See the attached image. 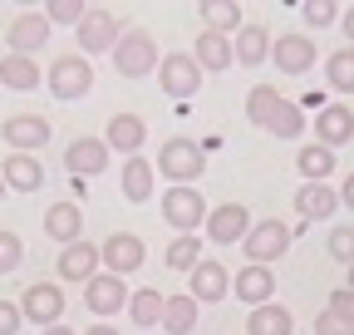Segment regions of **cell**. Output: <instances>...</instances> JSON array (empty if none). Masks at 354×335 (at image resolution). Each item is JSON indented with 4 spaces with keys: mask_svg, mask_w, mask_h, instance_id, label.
Instances as JSON below:
<instances>
[{
    "mask_svg": "<svg viewBox=\"0 0 354 335\" xmlns=\"http://www.w3.org/2000/svg\"><path fill=\"white\" fill-rule=\"evenodd\" d=\"M271 60H276L281 74H310L320 55H315V39H310V35H276Z\"/></svg>",
    "mask_w": 354,
    "mask_h": 335,
    "instance_id": "obj_15",
    "label": "cell"
},
{
    "mask_svg": "<svg viewBox=\"0 0 354 335\" xmlns=\"http://www.w3.org/2000/svg\"><path fill=\"white\" fill-rule=\"evenodd\" d=\"M271 30L266 25H241L236 35H232V55H236V64H246V69H261L266 60H271Z\"/></svg>",
    "mask_w": 354,
    "mask_h": 335,
    "instance_id": "obj_23",
    "label": "cell"
},
{
    "mask_svg": "<svg viewBox=\"0 0 354 335\" xmlns=\"http://www.w3.org/2000/svg\"><path fill=\"white\" fill-rule=\"evenodd\" d=\"M44 39H50V20H44V10H25V15H15L10 30H6L10 55H30V60H35V50H44Z\"/></svg>",
    "mask_w": 354,
    "mask_h": 335,
    "instance_id": "obj_16",
    "label": "cell"
},
{
    "mask_svg": "<svg viewBox=\"0 0 354 335\" xmlns=\"http://www.w3.org/2000/svg\"><path fill=\"white\" fill-rule=\"evenodd\" d=\"M335 158H339V153H330L325 143H305V148L295 153V173H300L305 183H325V178L335 173Z\"/></svg>",
    "mask_w": 354,
    "mask_h": 335,
    "instance_id": "obj_30",
    "label": "cell"
},
{
    "mask_svg": "<svg viewBox=\"0 0 354 335\" xmlns=\"http://www.w3.org/2000/svg\"><path fill=\"white\" fill-rule=\"evenodd\" d=\"M20 266H25V242H20V232L0 227V276H15Z\"/></svg>",
    "mask_w": 354,
    "mask_h": 335,
    "instance_id": "obj_37",
    "label": "cell"
},
{
    "mask_svg": "<svg viewBox=\"0 0 354 335\" xmlns=\"http://www.w3.org/2000/svg\"><path fill=\"white\" fill-rule=\"evenodd\" d=\"M6 192H10V188H6V183H0V202H6Z\"/></svg>",
    "mask_w": 354,
    "mask_h": 335,
    "instance_id": "obj_49",
    "label": "cell"
},
{
    "mask_svg": "<svg viewBox=\"0 0 354 335\" xmlns=\"http://www.w3.org/2000/svg\"><path fill=\"white\" fill-rule=\"evenodd\" d=\"M300 15H305L310 30H320V25H335L339 6H335V0H300Z\"/></svg>",
    "mask_w": 354,
    "mask_h": 335,
    "instance_id": "obj_39",
    "label": "cell"
},
{
    "mask_svg": "<svg viewBox=\"0 0 354 335\" xmlns=\"http://www.w3.org/2000/svg\"><path fill=\"white\" fill-rule=\"evenodd\" d=\"M286 104V94L276 89V84H256V89L246 94V118L256 123V129H266V123L276 118V109Z\"/></svg>",
    "mask_w": 354,
    "mask_h": 335,
    "instance_id": "obj_33",
    "label": "cell"
},
{
    "mask_svg": "<svg viewBox=\"0 0 354 335\" xmlns=\"http://www.w3.org/2000/svg\"><path fill=\"white\" fill-rule=\"evenodd\" d=\"M153 168H158V173H162L172 188H192V183L207 173V153H202L197 138H167Z\"/></svg>",
    "mask_w": 354,
    "mask_h": 335,
    "instance_id": "obj_1",
    "label": "cell"
},
{
    "mask_svg": "<svg viewBox=\"0 0 354 335\" xmlns=\"http://www.w3.org/2000/svg\"><path fill=\"white\" fill-rule=\"evenodd\" d=\"M84 335H118V330H113V325H109V320H94V325H88V330H84Z\"/></svg>",
    "mask_w": 354,
    "mask_h": 335,
    "instance_id": "obj_46",
    "label": "cell"
},
{
    "mask_svg": "<svg viewBox=\"0 0 354 335\" xmlns=\"http://www.w3.org/2000/svg\"><path fill=\"white\" fill-rule=\"evenodd\" d=\"M25 316H20V301H0V335H20Z\"/></svg>",
    "mask_w": 354,
    "mask_h": 335,
    "instance_id": "obj_43",
    "label": "cell"
},
{
    "mask_svg": "<svg viewBox=\"0 0 354 335\" xmlns=\"http://www.w3.org/2000/svg\"><path fill=\"white\" fill-rule=\"evenodd\" d=\"M74 39H79V55H84V60H88V55H113V45L123 39V25H118L113 10L88 6V15H84V25L74 30Z\"/></svg>",
    "mask_w": 354,
    "mask_h": 335,
    "instance_id": "obj_6",
    "label": "cell"
},
{
    "mask_svg": "<svg viewBox=\"0 0 354 335\" xmlns=\"http://www.w3.org/2000/svg\"><path fill=\"white\" fill-rule=\"evenodd\" d=\"M335 207H339V192L330 183H300V192H295L300 222H325V217H335Z\"/></svg>",
    "mask_w": 354,
    "mask_h": 335,
    "instance_id": "obj_22",
    "label": "cell"
},
{
    "mask_svg": "<svg viewBox=\"0 0 354 335\" xmlns=\"http://www.w3.org/2000/svg\"><path fill=\"white\" fill-rule=\"evenodd\" d=\"M339 207H349V212H354V173L339 183Z\"/></svg>",
    "mask_w": 354,
    "mask_h": 335,
    "instance_id": "obj_44",
    "label": "cell"
},
{
    "mask_svg": "<svg viewBox=\"0 0 354 335\" xmlns=\"http://www.w3.org/2000/svg\"><path fill=\"white\" fill-rule=\"evenodd\" d=\"M44 89H50L59 104H74L84 99L88 89H94V69H88V60L74 50V55H59L50 69H44Z\"/></svg>",
    "mask_w": 354,
    "mask_h": 335,
    "instance_id": "obj_2",
    "label": "cell"
},
{
    "mask_svg": "<svg viewBox=\"0 0 354 335\" xmlns=\"http://www.w3.org/2000/svg\"><path fill=\"white\" fill-rule=\"evenodd\" d=\"M246 335H295V316L281 301H266V306L246 311Z\"/></svg>",
    "mask_w": 354,
    "mask_h": 335,
    "instance_id": "obj_26",
    "label": "cell"
},
{
    "mask_svg": "<svg viewBox=\"0 0 354 335\" xmlns=\"http://www.w3.org/2000/svg\"><path fill=\"white\" fill-rule=\"evenodd\" d=\"M202 69H197V60L192 55H183V50H177V55H162V64H158V84H162V94L167 99H177V104H183V99H192L197 89H202Z\"/></svg>",
    "mask_w": 354,
    "mask_h": 335,
    "instance_id": "obj_9",
    "label": "cell"
},
{
    "mask_svg": "<svg viewBox=\"0 0 354 335\" xmlns=\"http://www.w3.org/2000/svg\"><path fill=\"white\" fill-rule=\"evenodd\" d=\"M59 281H74V286H84V281H94L99 276V246L94 242H74V246H59Z\"/></svg>",
    "mask_w": 354,
    "mask_h": 335,
    "instance_id": "obj_17",
    "label": "cell"
},
{
    "mask_svg": "<svg viewBox=\"0 0 354 335\" xmlns=\"http://www.w3.org/2000/svg\"><path fill=\"white\" fill-rule=\"evenodd\" d=\"M153 183H158V168L138 153V158H123V197L128 202H148L153 197Z\"/></svg>",
    "mask_w": 354,
    "mask_h": 335,
    "instance_id": "obj_28",
    "label": "cell"
},
{
    "mask_svg": "<svg viewBox=\"0 0 354 335\" xmlns=\"http://www.w3.org/2000/svg\"><path fill=\"white\" fill-rule=\"evenodd\" d=\"M344 286H349V291H354V266H349V281H344Z\"/></svg>",
    "mask_w": 354,
    "mask_h": 335,
    "instance_id": "obj_48",
    "label": "cell"
},
{
    "mask_svg": "<svg viewBox=\"0 0 354 335\" xmlns=\"http://www.w3.org/2000/svg\"><path fill=\"white\" fill-rule=\"evenodd\" d=\"M84 232V212H79V202H55L50 212H44V237L59 242V246H74Z\"/></svg>",
    "mask_w": 354,
    "mask_h": 335,
    "instance_id": "obj_25",
    "label": "cell"
},
{
    "mask_svg": "<svg viewBox=\"0 0 354 335\" xmlns=\"http://www.w3.org/2000/svg\"><path fill=\"white\" fill-rule=\"evenodd\" d=\"M162 262H167V271H187L192 276V266L202 262V237L197 232L192 237H172L167 251H162Z\"/></svg>",
    "mask_w": 354,
    "mask_h": 335,
    "instance_id": "obj_34",
    "label": "cell"
},
{
    "mask_svg": "<svg viewBox=\"0 0 354 335\" xmlns=\"http://www.w3.org/2000/svg\"><path fill=\"white\" fill-rule=\"evenodd\" d=\"M162 291L158 286H138V291H133V296H128V316H133V325H138V330H148V325H162Z\"/></svg>",
    "mask_w": 354,
    "mask_h": 335,
    "instance_id": "obj_31",
    "label": "cell"
},
{
    "mask_svg": "<svg viewBox=\"0 0 354 335\" xmlns=\"http://www.w3.org/2000/svg\"><path fill=\"white\" fill-rule=\"evenodd\" d=\"M39 335H79V330H69V325L59 320V325H50V330H39Z\"/></svg>",
    "mask_w": 354,
    "mask_h": 335,
    "instance_id": "obj_47",
    "label": "cell"
},
{
    "mask_svg": "<svg viewBox=\"0 0 354 335\" xmlns=\"http://www.w3.org/2000/svg\"><path fill=\"white\" fill-rule=\"evenodd\" d=\"M162 330L167 335H192L197 330V301L192 296H167L162 301Z\"/></svg>",
    "mask_w": 354,
    "mask_h": 335,
    "instance_id": "obj_32",
    "label": "cell"
},
{
    "mask_svg": "<svg viewBox=\"0 0 354 335\" xmlns=\"http://www.w3.org/2000/svg\"><path fill=\"white\" fill-rule=\"evenodd\" d=\"M227 291H232V276H227V266H221V262L202 257V262L192 266V291H187V296H192L197 306H216Z\"/></svg>",
    "mask_w": 354,
    "mask_h": 335,
    "instance_id": "obj_19",
    "label": "cell"
},
{
    "mask_svg": "<svg viewBox=\"0 0 354 335\" xmlns=\"http://www.w3.org/2000/svg\"><path fill=\"white\" fill-rule=\"evenodd\" d=\"M0 84L15 89V94H30V89H39V84H44V69H39L30 55H6V60H0Z\"/></svg>",
    "mask_w": 354,
    "mask_h": 335,
    "instance_id": "obj_27",
    "label": "cell"
},
{
    "mask_svg": "<svg viewBox=\"0 0 354 335\" xmlns=\"http://www.w3.org/2000/svg\"><path fill=\"white\" fill-rule=\"evenodd\" d=\"M0 183H6L10 192H35L44 183V168L35 153H6V163H0Z\"/></svg>",
    "mask_w": 354,
    "mask_h": 335,
    "instance_id": "obj_24",
    "label": "cell"
},
{
    "mask_svg": "<svg viewBox=\"0 0 354 335\" xmlns=\"http://www.w3.org/2000/svg\"><path fill=\"white\" fill-rule=\"evenodd\" d=\"M207 197L197 192V188H167L162 192V222L177 232V237H192V232H202V222H207Z\"/></svg>",
    "mask_w": 354,
    "mask_h": 335,
    "instance_id": "obj_5",
    "label": "cell"
},
{
    "mask_svg": "<svg viewBox=\"0 0 354 335\" xmlns=\"http://www.w3.org/2000/svg\"><path fill=\"white\" fill-rule=\"evenodd\" d=\"M315 335H354V325L339 320L335 311H320V316H315Z\"/></svg>",
    "mask_w": 354,
    "mask_h": 335,
    "instance_id": "obj_42",
    "label": "cell"
},
{
    "mask_svg": "<svg viewBox=\"0 0 354 335\" xmlns=\"http://www.w3.org/2000/svg\"><path fill=\"white\" fill-rule=\"evenodd\" d=\"M0 138L10 143V153H39L50 143V118L44 114H10L0 123Z\"/></svg>",
    "mask_w": 354,
    "mask_h": 335,
    "instance_id": "obj_11",
    "label": "cell"
},
{
    "mask_svg": "<svg viewBox=\"0 0 354 335\" xmlns=\"http://www.w3.org/2000/svg\"><path fill=\"white\" fill-rule=\"evenodd\" d=\"M64 291L55 286V281H35V286H25V296H20V316L30 320V325H39V330H50V325H59L64 320Z\"/></svg>",
    "mask_w": 354,
    "mask_h": 335,
    "instance_id": "obj_7",
    "label": "cell"
},
{
    "mask_svg": "<svg viewBox=\"0 0 354 335\" xmlns=\"http://www.w3.org/2000/svg\"><path fill=\"white\" fill-rule=\"evenodd\" d=\"M325 84H330L335 94H354V50L349 45L325 60Z\"/></svg>",
    "mask_w": 354,
    "mask_h": 335,
    "instance_id": "obj_35",
    "label": "cell"
},
{
    "mask_svg": "<svg viewBox=\"0 0 354 335\" xmlns=\"http://www.w3.org/2000/svg\"><path fill=\"white\" fill-rule=\"evenodd\" d=\"M197 15H202V25L216 30V35H236V30L246 25V10L236 6V0H202Z\"/></svg>",
    "mask_w": 354,
    "mask_h": 335,
    "instance_id": "obj_29",
    "label": "cell"
},
{
    "mask_svg": "<svg viewBox=\"0 0 354 335\" xmlns=\"http://www.w3.org/2000/svg\"><path fill=\"white\" fill-rule=\"evenodd\" d=\"M354 138V109L349 104H325L320 114H315V143H325L330 153L335 148H344Z\"/></svg>",
    "mask_w": 354,
    "mask_h": 335,
    "instance_id": "obj_18",
    "label": "cell"
},
{
    "mask_svg": "<svg viewBox=\"0 0 354 335\" xmlns=\"http://www.w3.org/2000/svg\"><path fill=\"white\" fill-rule=\"evenodd\" d=\"M162 55H158V39L148 30H123V39L113 45V69L123 79H143V74H158Z\"/></svg>",
    "mask_w": 354,
    "mask_h": 335,
    "instance_id": "obj_3",
    "label": "cell"
},
{
    "mask_svg": "<svg viewBox=\"0 0 354 335\" xmlns=\"http://www.w3.org/2000/svg\"><path fill=\"white\" fill-rule=\"evenodd\" d=\"M64 168H69L74 183L99 178L104 168H109V143H104V138H74V143L64 148Z\"/></svg>",
    "mask_w": 354,
    "mask_h": 335,
    "instance_id": "obj_14",
    "label": "cell"
},
{
    "mask_svg": "<svg viewBox=\"0 0 354 335\" xmlns=\"http://www.w3.org/2000/svg\"><path fill=\"white\" fill-rule=\"evenodd\" d=\"M99 262H104L109 276H133V271H143L148 246H143V237H133V232H109L104 246H99Z\"/></svg>",
    "mask_w": 354,
    "mask_h": 335,
    "instance_id": "obj_8",
    "label": "cell"
},
{
    "mask_svg": "<svg viewBox=\"0 0 354 335\" xmlns=\"http://www.w3.org/2000/svg\"><path fill=\"white\" fill-rule=\"evenodd\" d=\"M339 25H344V35H349V50H354V6H349V10H339Z\"/></svg>",
    "mask_w": 354,
    "mask_h": 335,
    "instance_id": "obj_45",
    "label": "cell"
},
{
    "mask_svg": "<svg viewBox=\"0 0 354 335\" xmlns=\"http://www.w3.org/2000/svg\"><path fill=\"white\" fill-rule=\"evenodd\" d=\"M84 306L94 311V320H109V316L128 311V286H123V276L99 271L94 281H84Z\"/></svg>",
    "mask_w": 354,
    "mask_h": 335,
    "instance_id": "obj_12",
    "label": "cell"
},
{
    "mask_svg": "<svg viewBox=\"0 0 354 335\" xmlns=\"http://www.w3.org/2000/svg\"><path fill=\"white\" fill-rule=\"evenodd\" d=\"M192 60H197L202 74H227V69L236 64V55H232V35L202 30V35H197V45H192Z\"/></svg>",
    "mask_w": 354,
    "mask_h": 335,
    "instance_id": "obj_20",
    "label": "cell"
},
{
    "mask_svg": "<svg viewBox=\"0 0 354 335\" xmlns=\"http://www.w3.org/2000/svg\"><path fill=\"white\" fill-rule=\"evenodd\" d=\"M266 134H271V138H286V143H295V138L305 134V109L286 99V104L276 109V118L266 123Z\"/></svg>",
    "mask_w": 354,
    "mask_h": 335,
    "instance_id": "obj_36",
    "label": "cell"
},
{
    "mask_svg": "<svg viewBox=\"0 0 354 335\" xmlns=\"http://www.w3.org/2000/svg\"><path fill=\"white\" fill-rule=\"evenodd\" d=\"M325 311H335L339 320H349V325H354V291H349V286L330 291V306H325Z\"/></svg>",
    "mask_w": 354,
    "mask_h": 335,
    "instance_id": "obj_41",
    "label": "cell"
},
{
    "mask_svg": "<svg viewBox=\"0 0 354 335\" xmlns=\"http://www.w3.org/2000/svg\"><path fill=\"white\" fill-rule=\"evenodd\" d=\"M104 143H109V153L138 158L143 143H148V123H143V114H113L109 129H104Z\"/></svg>",
    "mask_w": 354,
    "mask_h": 335,
    "instance_id": "obj_13",
    "label": "cell"
},
{
    "mask_svg": "<svg viewBox=\"0 0 354 335\" xmlns=\"http://www.w3.org/2000/svg\"><path fill=\"white\" fill-rule=\"evenodd\" d=\"M300 232H290L281 217H266V222H256L251 232H246V242H241V251H246V266H271V262H281L286 251H290V242H295Z\"/></svg>",
    "mask_w": 354,
    "mask_h": 335,
    "instance_id": "obj_4",
    "label": "cell"
},
{
    "mask_svg": "<svg viewBox=\"0 0 354 335\" xmlns=\"http://www.w3.org/2000/svg\"><path fill=\"white\" fill-rule=\"evenodd\" d=\"M207 237L216 242V246H241L246 242V232H251V212H246V202H221V207H212L207 212Z\"/></svg>",
    "mask_w": 354,
    "mask_h": 335,
    "instance_id": "obj_10",
    "label": "cell"
},
{
    "mask_svg": "<svg viewBox=\"0 0 354 335\" xmlns=\"http://www.w3.org/2000/svg\"><path fill=\"white\" fill-rule=\"evenodd\" d=\"M84 15H88V6L84 0H50V6H44V20L50 25H84Z\"/></svg>",
    "mask_w": 354,
    "mask_h": 335,
    "instance_id": "obj_38",
    "label": "cell"
},
{
    "mask_svg": "<svg viewBox=\"0 0 354 335\" xmlns=\"http://www.w3.org/2000/svg\"><path fill=\"white\" fill-rule=\"evenodd\" d=\"M325 251H330L335 262L354 266V227H335V232H330V242H325Z\"/></svg>",
    "mask_w": 354,
    "mask_h": 335,
    "instance_id": "obj_40",
    "label": "cell"
},
{
    "mask_svg": "<svg viewBox=\"0 0 354 335\" xmlns=\"http://www.w3.org/2000/svg\"><path fill=\"white\" fill-rule=\"evenodd\" d=\"M232 296L241 306H266V301H276V271H266V266H246L232 276Z\"/></svg>",
    "mask_w": 354,
    "mask_h": 335,
    "instance_id": "obj_21",
    "label": "cell"
}]
</instances>
